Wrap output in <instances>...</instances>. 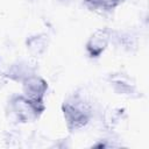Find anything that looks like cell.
<instances>
[{
    "instance_id": "cell-2",
    "label": "cell",
    "mask_w": 149,
    "mask_h": 149,
    "mask_svg": "<svg viewBox=\"0 0 149 149\" xmlns=\"http://www.w3.org/2000/svg\"><path fill=\"white\" fill-rule=\"evenodd\" d=\"M108 40H109V33L107 29H100L95 31L87 43V50L91 54V56L97 57L98 55H100L101 51L106 48Z\"/></svg>"
},
{
    "instance_id": "cell-3",
    "label": "cell",
    "mask_w": 149,
    "mask_h": 149,
    "mask_svg": "<svg viewBox=\"0 0 149 149\" xmlns=\"http://www.w3.org/2000/svg\"><path fill=\"white\" fill-rule=\"evenodd\" d=\"M45 88H47L45 83L36 77L28 79L24 85V92L29 98V101L31 102H40L44 94Z\"/></svg>"
},
{
    "instance_id": "cell-1",
    "label": "cell",
    "mask_w": 149,
    "mask_h": 149,
    "mask_svg": "<svg viewBox=\"0 0 149 149\" xmlns=\"http://www.w3.org/2000/svg\"><path fill=\"white\" fill-rule=\"evenodd\" d=\"M64 114L68 120V123L72 128H79L84 126L87 120V109L84 102L80 101H69L64 106Z\"/></svg>"
},
{
    "instance_id": "cell-4",
    "label": "cell",
    "mask_w": 149,
    "mask_h": 149,
    "mask_svg": "<svg viewBox=\"0 0 149 149\" xmlns=\"http://www.w3.org/2000/svg\"><path fill=\"white\" fill-rule=\"evenodd\" d=\"M122 1L123 0H92L93 5H99V6H102L104 8H113Z\"/></svg>"
}]
</instances>
